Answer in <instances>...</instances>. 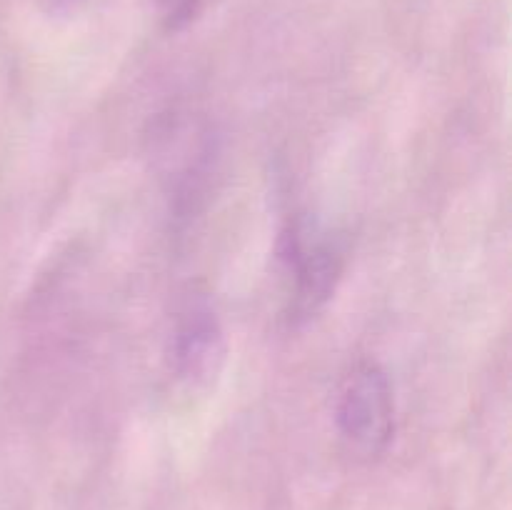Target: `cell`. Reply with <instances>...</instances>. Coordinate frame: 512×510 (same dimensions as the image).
I'll use <instances>...</instances> for the list:
<instances>
[{
  "label": "cell",
  "mask_w": 512,
  "mask_h": 510,
  "mask_svg": "<svg viewBox=\"0 0 512 510\" xmlns=\"http://www.w3.org/2000/svg\"><path fill=\"white\" fill-rule=\"evenodd\" d=\"M283 260L293 278L290 318L305 320L333 295L345 265L343 240L313 220H295L283 235Z\"/></svg>",
  "instance_id": "obj_1"
},
{
  "label": "cell",
  "mask_w": 512,
  "mask_h": 510,
  "mask_svg": "<svg viewBox=\"0 0 512 510\" xmlns=\"http://www.w3.org/2000/svg\"><path fill=\"white\" fill-rule=\"evenodd\" d=\"M340 435L360 455H380L395 433V398L388 373L373 360L353 365L335 403Z\"/></svg>",
  "instance_id": "obj_2"
},
{
  "label": "cell",
  "mask_w": 512,
  "mask_h": 510,
  "mask_svg": "<svg viewBox=\"0 0 512 510\" xmlns=\"http://www.w3.org/2000/svg\"><path fill=\"white\" fill-rule=\"evenodd\" d=\"M225 355L223 330L203 305H193L180 318L173 335V365L188 383H208L220 370Z\"/></svg>",
  "instance_id": "obj_3"
},
{
  "label": "cell",
  "mask_w": 512,
  "mask_h": 510,
  "mask_svg": "<svg viewBox=\"0 0 512 510\" xmlns=\"http://www.w3.org/2000/svg\"><path fill=\"white\" fill-rule=\"evenodd\" d=\"M198 3L200 0H148V8L163 28L175 30L193 18Z\"/></svg>",
  "instance_id": "obj_4"
},
{
  "label": "cell",
  "mask_w": 512,
  "mask_h": 510,
  "mask_svg": "<svg viewBox=\"0 0 512 510\" xmlns=\"http://www.w3.org/2000/svg\"><path fill=\"white\" fill-rule=\"evenodd\" d=\"M55 3H63V5H73V3H80V0H55Z\"/></svg>",
  "instance_id": "obj_5"
}]
</instances>
